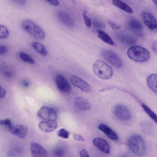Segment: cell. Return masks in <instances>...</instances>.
I'll list each match as a JSON object with an SVG mask.
<instances>
[{
	"label": "cell",
	"mask_w": 157,
	"mask_h": 157,
	"mask_svg": "<svg viewBox=\"0 0 157 157\" xmlns=\"http://www.w3.org/2000/svg\"><path fill=\"white\" fill-rule=\"evenodd\" d=\"M92 69L95 75L103 79H109L113 74L112 68L101 60H97L94 62L92 65Z\"/></svg>",
	"instance_id": "1"
},
{
	"label": "cell",
	"mask_w": 157,
	"mask_h": 157,
	"mask_svg": "<svg viewBox=\"0 0 157 157\" xmlns=\"http://www.w3.org/2000/svg\"><path fill=\"white\" fill-rule=\"evenodd\" d=\"M127 54L131 59L138 62H145L150 57V53L147 49L137 45L130 47L127 51Z\"/></svg>",
	"instance_id": "2"
},
{
	"label": "cell",
	"mask_w": 157,
	"mask_h": 157,
	"mask_svg": "<svg viewBox=\"0 0 157 157\" xmlns=\"http://www.w3.org/2000/svg\"><path fill=\"white\" fill-rule=\"evenodd\" d=\"M128 144L130 150L137 155L142 156L145 152V143L140 136L134 135L131 136L128 140Z\"/></svg>",
	"instance_id": "3"
},
{
	"label": "cell",
	"mask_w": 157,
	"mask_h": 157,
	"mask_svg": "<svg viewBox=\"0 0 157 157\" xmlns=\"http://www.w3.org/2000/svg\"><path fill=\"white\" fill-rule=\"evenodd\" d=\"M21 25L24 30L33 37L41 40L44 39L45 37L44 32L33 21L25 20L22 21Z\"/></svg>",
	"instance_id": "4"
},
{
	"label": "cell",
	"mask_w": 157,
	"mask_h": 157,
	"mask_svg": "<svg viewBox=\"0 0 157 157\" xmlns=\"http://www.w3.org/2000/svg\"><path fill=\"white\" fill-rule=\"evenodd\" d=\"M101 54L105 59L112 66L118 68L122 67V63L121 59L113 52L103 49L101 51Z\"/></svg>",
	"instance_id": "5"
},
{
	"label": "cell",
	"mask_w": 157,
	"mask_h": 157,
	"mask_svg": "<svg viewBox=\"0 0 157 157\" xmlns=\"http://www.w3.org/2000/svg\"><path fill=\"white\" fill-rule=\"evenodd\" d=\"M55 83L58 90L64 94H69L71 90V86L66 78L60 75L56 76Z\"/></svg>",
	"instance_id": "6"
},
{
	"label": "cell",
	"mask_w": 157,
	"mask_h": 157,
	"mask_svg": "<svg viewBox=\"0 0 157 157\" xmlns=\"http://www.w3.org/2000/svg\"><path fill=\"white\" fill-rule=\"evenodd\" d=\"M38 116L41 119L48 121H56L57 119V114L55 110L52 108L43 106L37 113Z\"/></svg>",
	"instance_id": "7"
},
{
	"label": "cell",
	"mask_w": 157,
	"mask_h": 157,
	"mask_svg": "<svg viewBox=\"0 0 157 157\" xmlns=\"http://www.w3.org/2000/svg\"><path fill=\"white\" fill-rule=\"evenodd\" d=\"M115 116L118 119L124 121H127L131 118V114L128 108L121 105H116L113 109Z\"/></svg>",
	"instance_id": "8"
},
{
	"label": "cell",
	"mask_w": 157,
	"mask_h": 157,
	"mask_svg": "<svg viewBox=\"0 0 157 157\" xmlns=\"http://www.w3.org/2000/svg\"><path fill=\"white\" fill-rule=\"evenodd\" d=\"M126 26L130 31L140 35L142 34L143 25L141 22L137 18L133 17L129 19L126 22Z\"/></svg>",
	"instance_id": "9"
},
{
	"label": "cell",
	"mask_w": 157,
	"mask_h": 157,
	"mask_svg": "<svg viewBox=\"0 0 157 157\" xmlns=\"http://www.w3.org/2000/svg\"><path fill=\"white\" fill-rule=\"evenodd\" d=\"M30 151L33 157H48L47 151L39 144L33 142L30 145Z\"/></svg>",
	"instance_id": "10"
},
{
	"label": "cell",
	"mask_w": 157,
	"mask_h": 157,
	"mask_svg": "<svg viewBox=\"0 0 157 157\" xmlns=\"http://www.w3.org/2000/svg\"><path fill=\"white\" fill-rule=\"evenodd\" d=\"M9 131L11 134L22 138L26 136L28 129L26 126L23 125L16 124L12 125L9 128Z\"/></svg>",
	"instance_id": "11"
},
{
	"label": "cell",
	"mask_w": 157,
	"mask_h": 157,
	"mask_svg": "<svg viewBox=\"0 0 157 157\" xmlns=\"http://www.w3.org/2000/svg\"><path fill=\"white\" fill-rule=\"evenodd\" d=\"M141 16L144 23L149 29L152 30L157 29V21L153 15L144 12L142 13Z\"/></svg>",
	"instance_id": "12"
},
{
	"label": "cell",
	"mask_w": 157,
	"mask_h": 157,
	"mask_svg": "<svg viewBox=\"0 0 157 157\" xmlns=\"http://www.w3.org/2000/svg\"><path fill=\"white\" fill-rule=\"evenodd\" d=\"M70 80L72 84L83 91L88 92L90 91L91 88L89 85L79 77L72 75L70 78Z\"/></svg>",
	"instance_id": "13"
},
{
	"label": "cell",
	"mask_w": 157,
	"mask_h": 157,
	"mask_svg": "<svg viewBox=\"0 0 157 157\" xmlns=\"http://www.w3.org/2000/svg\"><path fill=\"white\" fill-rule=\"evenodd\" d=\"M94 144L103 153L108 154L110 152V148L109 143L105 139L97 137L93 140Z\"/></svg>",
	"instance_id": "14"
},
{
	"label": "cell",
	"mask_w": 157,
	"mask_h": 157,
	"mask_svg": "<svg viewBox=\"0 0 157 157\" xmlns=\"http://www.w3.org/2000/svg\"><path fill=\"white\" fill-rule=\"evenodd\" d=\"M98 128L111 140L115 141L118 139V136L116 133L106 124H100L98 126Z\"/></svg>",
	"instance_id": "15"
},
{
	"label": "cell",
	"mask_w": 157,
	"mask_h": 157,
	"mask_svg": "<svg viewBox=\"0 0 157 157\" xmlns=\"http://www.w3.org/2000/svg\"><path fill=\"white\" fill-rule=\"evenodd\" d=\"M74 103L77 108L82 110L87 111L90 110L91 108L90 102L83 97H76L74 100Z\"/></svg>",
	"instance_id": "16"
},
{
	"label": "cell",
	"mask_w": 157,
	"mask_h": 157,
	"mask_svg": "<svg viewBox=\"0 0 157 157\" xmlns=\"http://www.w3.org/2000/svg\"><path fill=\"white\" fill-rule=\"evenodd\" d=\"M59 19L66 26L71 27L73 26L74 22L71 17L67 13L62 11H59L57 13Z\"/></svg>",
	"instance_id": "17"
},
{
	"label": "cell",
	"mask_w": 157,
	"mask_h": 157,
	"mask_svg": "<svg viewBox=\"0 0 157 157\" xmlns=\"http://www.w3.org/2000/svg\"><path fill=\"white\" fill-rule=\"evenodd\" d=\"M116 38L119 42L125 45H132L136 42L134 37L125 33H119L117 35Z\"/></svg>",
	"instance_id": "18"
},
{
	"label": "cell",
	"mask_w": 157,
	"mask_h": 157,
	"mask_svg": "<svg viewBox=\"0 0 157 157\" xmlns=\"http://www.w3.org/2000/svg\"><path fill=\"white\" fill-rule=\"evenodd\" d=\"M40 128L43 131L49 132L55 130L58 127L56 121H42L39 125Z\"/></svg>",
	"instance_id": "19"
},
{
	"label": "cell",
	"mask_w": 157,
	"mask_h": 157,
	"mask_svg": "<svg viewBox=\"0 0 157 157\" xmlns=\"http://www.w3.org/2000/svg\"><path fill=\"white\" fill-rule=\"evenodd\" d=\"M147 83L149 87L157 94V74H152L148 76Z\"/></svg>",
	"instance_id": "20"
},
{
	"label": "cell",
	"mask_w": 157,
	"mask_h": 157,
	"mask_svg": "<svg viewBox=\"0 0 157 157\" xmlns=\"http://www.w3.org/2000/svg\"><path fill=\"white\" fill-rule=\"evenodd\" d=\"M98 37L104 42L110 45L114 44V41L105 32L101 29L97 31Z\"/></svg>",
	"instance_id": "21"
},
{
	"label": "cell",
	"mask_w": 157,
	"mask_h": 157,
	"mask_svg": "<svg viewBox=\"0 0 157 157\" xmlns=\"http://www.w3.org/2000/svg\"><path fill=\"white\" fill-rule=\"evenodd\" d=\"M112 3L114 6L127 13H131L133 12V10L129 5L121 1L113 0Z\"/></svg>",
	"instance_id": "22"
},
{
	"label": "cell",
	"mask_w": 157,
	"mask_h": 157,
	"mask_svg": "<svg viewBox=\"0 0 157 157\" xmlns=\"http://www.w3.org/2000/svg\"><path fill=\"white\" fill-rule=\"evenodd\" d=\"M32 45L33 48L40 54L45 56L48 54V51L45 46L42 44L34 42L32 43Z\"/></svg>",
	"instance_id": "23"
},
{
	"label": "cell",
	"mask_w": 157,
	"mask_h": 157,
	"mask_svg": "<svg viewBox=\"0 0 157 157\" xmlns=\"http://www.w3.org/2000/svg\"><path fill=\"white\" fill-rule=\"evenodd\" d=\"M0 69L3 74L6 77L10 78L12 76L11 70L7 64L3 61H0Z\"/></svg>",
	"instance_id": "24"
},
{
	"label": "cell",
	"mask_w": 157,
	"mask_h": 157,
	"mask_svg": "<svg viewBox=\"0 0 157 157\" xmlns=\"http://www.w3.org/2000/svg\"><path fill=\"white\" fill-rule=\"evenodd\" d=\"M19 56L21 59L25 62L31 64L35 63L33 59L30 55L25 52H21Z\"/></svg>",
	"instance_id": "25"
},
{
	"label": "cell",
	"mask_w": 157,
	"mask_h": 157,
	"mask_svg": "<svg viewBox=\"0 0 157 157\" xmlns=\"http://www.w3.org/2000/svg\"><path fill=\"white\" fill-rule=\"evenodd\" d=\"M142 107L147 113L157 124V116L146 105L143 104Z\"/></svg>",
	"instance_id": "26"
},
{
	"label": "cell",
	"mask_w": 157,
	"mask_h": 157,
	"mask_svg": "<svg viewBox=\"0 0 157 157\" xmlns=\"http://www.w3.org/2000/svg\"><path fill=\"white\" fill-rule=\"evenodd\" d=\"M9 31L5 26L1 25H0V38L5 39L8 37L9 35Z\"/></svg>",
	"instance_id": "27"
},
{
	"label": "cell",
	"mask_w": 157,
	"mask_h": 157,
	"mask_svg": "<svg viewBox=\"0 0 157 157\" xmlns=\"http://www.w3.org/2000/svg\"><path fill=\"white\" fill-rule=\"evenodd\" d=\"M70 133L64 128H61L57 132V135L63 139H67L68 138Z\"/></svg>",
	"instance_id": "28"
},
{
	"label": "cell",
	"mask_w": 157,
	"mask_h": 157,
	"mask_svg": "<svg viewBox=\"0 0 157 157\" xmlns=\"http://www.w3.org/2000/svg\"><path fill=\"white\" fill-rule=\"evenodd\" d=\"M93 24L95 27L99 29H103L105 27V24L104 22L97 19H93Z\"/></svg>",
	"instance_id": "29"
},
{
	"label": "cell",
	"mask_w": 157,
	"mask_h": 157,
	"mask_svg": "<svg viewBox=\"0 0 157 157\" xmlns=\"http://www.w3.org/2000/svg\"><path fill=\"white\" fill-rule=\"evenodd\" d=\"M82 17L84 23L85 25L88 28L90 27L92 25V22L86 13L84 12L83 13Z\"/></svg>",
	"instance_id": "30"
},
{
	"label": "cell",
	"mask_w": 157,
	"mask_h": 157,
	"mask_svg": "<svg viewBox=\"0 0 157 157\" xmlns=\"http://www.w3.org/2000/svg\"><path fill=\"white\" fill-rule=\"evenodd\" d=\"M64 153V149L61 147L56 148L54 151V154L57 157H62L63 156Z\"/></svg>",
	"instance_id": "31"
},
{
	"label": "cell",
	"mask_w": 157,
	"mask_h": 157,
	"mask_svg": "<svg viewBox=\"0 0 157 157\" xmlns=\"http://www.w3.org/2000/svg\"><path fill=\"white\" fill-rule=\"evenodd\" d=\"M0 124L1 125L7 127L8 128L12 125L11 120L9 118L0 120Z\"/></svg>",
	"instance_id": "32"
},
{
	"label": "cell",
	"mask_w": 157,
	"mask_h": 157,
	"mask_svg": "<svg viewBox=\"0 0 157 157\" xmlns=\"http://www.w3.org/2000/svg\"><path fill=\"white\" fill-rule=\"evenodd\" d=\"M108 23L109 26L113 29L116 30L120 29L121 28V26L119 25L110 21H109L108 22Z\"/></svg>",
	"instance_id": "33"
},
{
	"label": "cell",
	"mask_w": 157,
	"mask_h": 157,
	"mask_svg": "<svg viewBox=\"0 0 157 157\" xmlns=\"http://www.w3.org/2000/svg\"><path fill=\"white\" fill-rule=\"evenodd\" d=\"M7 47L5 45H1L0 46V54L2 55L7 52Z\"/></svg>",
	"instance_id": "34"
},
{
	"label": "cell",
	"mask_w": 157,
	"mask_h": 157,
	"mask_svg": "<svg viewBox=\"0 0 157 157\" xmlns=\"http://www.w3.org/2000/svg\"><path fill=\"white\" fill-rule=\"evenodd\" d=\"M80 157H90L87 152L85 149L82 150L80 152Z\"/></svg>",
	"instance_id": "35"
},
{
	"label": "cell",
	"mask_w": 157,
	"mask_h": 157,
	"mask_svg": "<svg viewBox=\"0 0 157 157\" xmlns=\"http://www.w3.org/2000/svg\"><path fill=\"white\" fill-rule=\"evenodd\" d=\"M74 138L76 140L80 141H84L83 138L81 135L78 134H75L74 136Z\"/></svg>",
	"instance_id": "36"
},
{
	"label": "cell",
	"mask_w": 157,
	"mask_h": 157,
	"mask_svg": "<svg viewBox=\"0 0 157 157\" xmlns=\"http://www.w3.org/2000/svg\"><path fill=\"white\" fill-rule=\"evenodd\" d=\"M151 47L154 52L157 54V41H154L152 43Z\"/></svg>",
	"instance_id": "37"
},
{
	"label": "cell",
	"mask_w": 157,
	"mask_h": 157,
	"mask_svg": "<svg viewBox=\"0 0 157 157\" xmlns=\"http://www.w3.org/2000/svg\"><path fill=\"white\" fill-rule=\"evenodd\" d=\"M1 94L0 98H3L5 97L6 94V90L3 87L1 86Z\"/></svg>",
	"instance_id": "38"
},
{
	"label": "cell",
	"mask_w": 157,
	"mask_h": 157,
	"mask_svg": "<svg viewBox=\"0 0 157 157\" xmlns=\"http://www.w3.org/2000/svg\"><path fill=\"white\" fill-rule=\"evenodd\" d=\"M47 1L51 4L54 6H58L59 4V2L57 0Z\"/></svg>",
	"instance_id": "39"
},
{
	"label": "cell",
	"mask_w": 157,
	"mask_h": 157,
	"mask_svg": "<svg viewBox=\"0 0 157 157\" xmlns=\"http://www.w3.org/2000/svg\"><path fill=\"white\" fill-rule=\"evenodd\" d=\"M22 85L25 87H28L29 86V83L27 81L24 80L22 82Z\"/></svg>",
	"instance_id": "40"
},
{
	"label": "cell",
	"mask_w": 157,
	"mask_h": 157,
	"mask_svg": "<svg viewBox=\"0 0 157 157\" xmlns=\"http://www.w3.org/2000/svg\"><path fill=\"white\" fill-rule=\"evenodd\" d=\"M153 2L157 6V0H153Z\"/></svg>",
	"instance_id": "41"
},
{
	"label": "cell",
	"mask_w": 157,
	"mask_h": 157,
	"mask_svg": "<svg viewBox=\"0 0 157 157\" xmlns=\"http://www.w3.org/2000/svg\"></svg>",
	"instance_id": "42"
}]
</instances>
